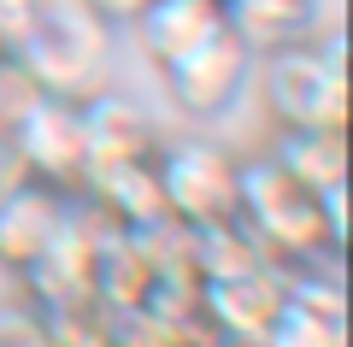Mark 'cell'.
<instances>
[{"instance_id":"obj_20","label":"cell","mask_w":353,"mask_h":347,"mask_svg":"<svg viewBox=\"0 0 353 347\" xmlns=\"http://www.w3.org/2000/svg\"><path fill=\"white\" fill-rule=\"evenodd\" d=\"M6 347H59V341H48V330H24V335H12Z\"/></svg>"},{"instance_id":"obj_21","label":"cell","mask_w":353,"mask_h":347,"mask_svg":"<svg viewBox=\"0 0 353 347\" xmlns=\"http://www.w3.org/2000/svg\"><path fill=\"white\" fill-rule=\"evenodd\" d=\"M6 171H12V153H6V124H0V188H6Z\"/></svg>"},{"instance_id":"obj_17","label":"cell","mask_w":353,"mask_h":347,"mask_svg":"<svg viewBox=\"0 0 353 347\" xmlns=\"http://www.w3.org/2000/svg\"><path fill=\"white\" fill-rule=\"evenodd\" d=\"M30 18H36V0H0V53H12L24 41Z\"/></svg>"},{"instance_id":"obj_1","label":"cell","mask_w":353,"mask_h":347,"mask_svg":"<svg viewBox=\"0 0 353 347\" xmlns=\"http://www.w3.org/2000/svg\"><path fill=\"white\" fill-rule=\"evenodd\" d=\"M6 59L30 77V88L83 100L106 71V18L88 0H36V18Z\"/></svg>"},{"instance_id":"obj_11","label":"cell","mask_w":353,"mask_h":347,"mask_svg":"<svg viewBox=\"0 0 353 347\" xmlns=\"http://www.w3.org/2000/svg\"><path fill=\"white\" fill-rule=\"evenodd\" d=\"M77 112H83V136H88V165H101V159H148V153H159V136H153L148 112H141L130 95L94 88V95L77 100Z\"/></svg>"},{"instance_id":"obj_16","label":"cell","mask_w":353,"mask_h":347,"mask_svg":"<svg viewBox=\"0 0 353 347\" xmlns=\"http://www.w3.org/2000/svg\"><path fill=\"white\" fill-rule=\"evenodd\" d=\"M101 330H106V347H183L176 324L165 318V312H153L148 300L101 312Z\"/></svg>"},{"instance_id":"obj_18","label":"cell","mask_w":353,"mask_h":347,"mask_svg":"<svg viewBox=\"0 0 353 347\" xmlns=\"http://www.w3.org/2000/svg\"><path fill=\"white\" fill-rule=\"evenodd\" d=\"M318 206H324V236H330V248H341V241H347V183L324 188Z\"/></svg>"},{"instance_id":"obj_6","label":"cell","mask_w":353,"mask_h":347,"mask_svg":"<svg viewBox=\"0 0 353 347\" xmlns=\"http://www.w3.org/2000/svg\"><path fill=\"white\" fill-rule=\"evenodd\" d=\"M283 300H289V283L271 259H248L201 277V318L212 324L218 341H259L283 312Z\"/></svg>"},{"instance_id":"obj_4","label":"cell","mask_w":353,"mask_h":347,"mask_svg":"<svg viewBox=\"0 0 353 347\" xmlns=\"http://www.w3.org/2000/svg\"><path fill=\"white\" fill-rule=\"evenodd\" d=\"M6 153H12L18 177H36V183L77 195L88 177V136H83V112L65 95H30L24 106L6 118Z\"/></svg>"},{"instance_id":"obj_10","label":"cell","mask_w":353,"mask_h":347,"mask_svg":"<svg viewBox=\"0 0 353 347\" xmlns=\"http://www.w3.org/2000/svg\"><path fill=\"white\" fill-rule=\"evenodd\" d=\"M83 188L94 195V206H101L106 224H118V230H148V224L165 218V195H159V165L148 159H101L88 165Z\"/></svg>"},{"instance_id":"obj_19","label":"cell","mask_w":353,"mask_h":347,"mask_svg":"<svg viewBox=\"0 0 353 347\" xmlns=\"http://www.w3.org/2000/svg\"><path fill=\"white\" fill-rule=\"evenodd\" d=\"M88 6H94V12H101L106 24H112V18H136L141 6H148V0H88Z\"/></svg>"},{"instance_id":"obj_14","label":"cell","mask_w":353,"mask_h":347,"mask_svg":"<svg viewBox=\"0 0 353 347\" xmlns=\"http://www.w3.org/2000/svg\"><path fill=\"white\" fill-rule=\"evenodd\" d=\"M271 159L289 177H301L312 195H324V188L347 183V130H289V141Z\"/></svg>"},{"instance_id":"obj_13","label":"cell","mask_w":353,"mask_h":347,"mask_svg":"<svg viewBox=\"0 0 353 347\" xmlns=\"http://www.w3.org/2000/svg\"><path fill=\"white\" fill-rule=\"evenodd\" d=\"M224 24L248 41L253 53L289 48V41L306 36L312 24V0H224Z\"/></svg>"},{"instance_id":"obj_7","label":"cell","mask_w":353,"mask_h":347,"mask_svg":"<svg viewBox=\"0 0 353 347\" xmlns=\"http://www.w3.org/2000/svg\"><path fill=\"white\" fill-rule=\"evenodd\" d=\"M248 71H253V48L224 24V30H212L201 48H189L183 59L165 65V83H171V100H176L183 112L212 118V112H224L230 100L241 95Z\"/></svg>"},{"instance_id":"obj_15","label":"cell","mask_w":353,"mask_h":347,"mask_svg":"<svg viewBox=\"0 0 353 347\" xmlns=\"http://www.w3.org/2000/svg\"><path fill=\"white\" fill-rule=\"evenodd\" d=\"M259 347H347L341 335V318L336 312H318L306 300H283V312L271 318V330L259 335Z\"/></svg>"},{"instance_id":"obj_5","label":"cell","mask_w":353,"mask_h":347,"mask_svg":"<svg viewBox=\"0 0 353 347\" xmlns=\"http://www.w3.org/2000/svg\"><path fill=\"white\" fill-rule=\"evenodd\" d=\"M153 165H159L165 218H176L183 230H212L236 218V159L218 141H171L153 153Z\"/></svg>"},{"instance_id":"obj_8","label":"cell","mask_w":353,"mask_h":347,"mask_svg":"<svg viewBox=\"0 0 353 347\" xmlns=\"http://www.w3.org/2000/svg\"><path fill=\"white\" fill-rule=\"evenodd\" d=\"M101 230L106 218H83L71 206V218L59 224V236L36 253L30 265V288L48 312H65V306H94V248H101Z\"/></svg>"},{"instance_id":"obj_2","label":"cell","mask_w":353,"mask_h":347,"mask_svg":"<svg viewBox=\"0 0 353 347\" xmlns=\"http://www.w3.org/2000/svg\"><path fill=\"white\" fill-rule=\"evenodd\" d=\"M236 224L271 259H312V253L330 248L318 195L301 177H289L277 159L236 165Z\"/></svg>"},{"instance_id":"obj_12","label":"cell","mask_w":353,"mask_h":347,"mask_svg":"<svg viewBox=\"0 0 353 347\" xmlns=\"http://www.w3.org/2000/svg\"><path fill=\"white\" fill-rule=\"evenodd\" d=\"M130 24H136L148 59L165 71L171 59H183L189 48H201L212 30H224V0H148Z\"/></svg>"},{"instance_id":"obj_9","label":"cell","mask_w":353,"mask_h":347,"mask_svg":"<svg viewBox=\"0 0 353 347\" xmlns=\"http://www.w3.org/2000/svg\"><path fill=\"white\" fill-rule=\"evenodd\" d=\"M65 218H71V195L36 183V177L6 183L0 188V265L6 271H30L36 253L59 236Z\"/></svg>"},{"instance_id":"obj_3","label":"cell","mask_w":353,"mask_h":347,"mask_svg":"<svg viewBox=\"0 0 353 347\" xmlns=\"http://www.w3.org/2000/svg\"><path fill=\"white\" fill-rule=\"evenodd\" d=\"M265 100H271L283 130H347V65H341V41H330V48H312V41L271 48Z\"/></svg>"}]
</instances>
